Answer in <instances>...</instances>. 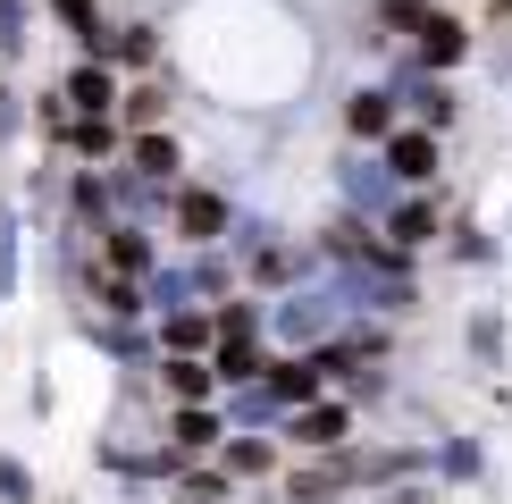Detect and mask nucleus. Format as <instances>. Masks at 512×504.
I'll return each mask as SVG.
<instances>
[{
    "mask_svg": "<svg viewBox=\"0 0 512 504\" xmlns=\"http://www.w3.org/2000/svg\"><path fill=\"white\" fill-rule=\"evenodd\" d=\"M294 437H303V446H336V437H345V412H311V420H294Z\"/></svg>",
    "mask_w": 512,
    "mask_h": 504,
    "instance_id": "f257e3e1",
    "label": "nucleus"
},
{
    "mask_svg": "<svg viewBox=\"0 0 512 504\" xmlns=\"http://www.w3.org/2000/svg\"><path fill=\"white\" fill-rule=\"evenodd\" d=\"M420 34H429V42H420V51H429V59H454V51H462V26H454V17H429V26H420Z\"/></svg>",
    "mask_w": 512,
    "mask_h": 504,
    "instance_id": "f03ea898",
    "label": "nucleus"
},
{
    "mask_svg": "<svg viewBox=\"0 0 512 504\" xmlns=\"http://www.w3.org/2000/svg\"><path fill=\"white\" fill-rule=\"evenodd\" d=\"M68 93H76V110H110V76H101V68H84Z\"/></svg>",
    "mask_w": 512,
    "mask_h": 504,
    "instance_id": "7ed1b4c3",
    "label": "nucleus"
},
{
    "mask_svg": "<svg viewBox=\"0 0 512 504\" xmlns=\"http://www.w3.org/2000/svg\"><path fill=\"white\" fill-rule=\"evenodd\" d=\"M210 437H219V420H210V412H177V446H185V454L210 446Z\"/></svg>",
    "mask_w": 512,
    "mask_h": 504,
    "instance_id": "20e7f679",
    "label": "nucleus"
},
{
    "mask_svg": "<svg viewBox=\"0 0 512 504\" xmlns=\"http://www.w3.org/2000/svg\"><path fill=\"white\" fill-rule=\"evenodd\" d=\"M395 168H403V177H429V143L403 135V143H395Z\"/></svg>",
    "mask_w": 512,
    "mask_h": 504,
    "instance_id": "39448f33",
    "label": "nucleus"
},
{
    "mask_svg": "<svg viewBox=\"0 0 512 504\" xmlns=\"http://www.w3.org/2000/svg\"><path fill=\"white\" fill-rule=\"evenodd\" d=\"M168 387L177 395H210V378H202V362H168Z\"/></svg>",
    "mask_w": 512,
    "mask_h": 504,
    "instance_id": "423d86ee",
    "label": "nucleus"
},
{
    "mask_svg": "<svg viewBox=\"0 0 512 504\" xmlns=\"http://www.w3.org/2000/svg\"><path fill=\"white\" fill-rule=\"evenodd\" d=\"M353 126H361V135H378V126H387V101L361 93V101H353Z\"/></svg>",
    "mask_w": 512,
    "mask_h": 504,
    "instance_id": "0eeeda50",
    "label": "nucleus"
}]
</instances>
